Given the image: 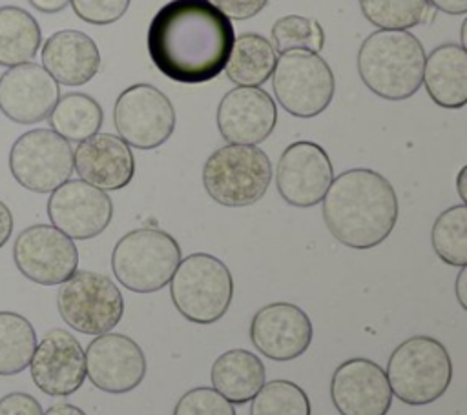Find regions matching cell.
Here are the masks:
<instances>
[{"instance_id":"cell-1","label":"cell","mask_w":467,"mask_h":415,"mask_svg":"<svg viewBox=\"0 0 467 415\" xmlns=\"http://www.w3.org/2000/svg\"><path fill=\"white\" fill-rule=\"evenodd\" d=\"M235 31L232 20L208 0H171L151 18L148 55L179 84H204L224 71Z\"/></svg>"},{"instance_id":"cell-2","label":"cell","mask_w":467,"mask_h":415,"mask_svg":"<svg viewBox=\"0 0 467 415\" xmlns=\"http://www.w3.org/2000/svg\"><path fill=\"white\" fill-rule=\"evenodd\" d=\"M321 202L330 235L352 249L379 246L398 222L400 206L392 184L368 167L339 173Z\"/></svg>"},{"instance_id":"cell-3","label":"cell","mask_w":467,"mask_h":415,"mask_svg":"<svg viewBox=\"0 0 467 415\" xmlns=\"http://www.w3.org/2000/svg\"><path fill=\"white\" fill-rule=\"evenodd\" d=\"M425 56L421 42L412 33L378 29L359 46L358 73L379 98L405 100L421 86Z\"/></svg>"},{"instance_id":"cell-4","label":"cell","mask_w":467,"mask_h":415,"mask_svg":"<svg viewBox=\"0 0 467 415\" xmlns=\"http://www.w3.org/2000/svg\"><path fill=\"white\" fill-rule=\"evenodd\" d=\"M385 375L394 397L410 406H423L449 390L452 360L438 339L414 335L394 348Z\"/></svg>"},{"instance_id":"cell-5","label":"cell","mask_w":467,"mask_h":415,"mask_svg":"<svg viewBox=\"0 0 467 415\" xmlns=\"http://www.w3.org/2000/svg\"><path fill=\"white\" fill-rule=\"evenodd\" d=\"M168 284L177 311L201 326L223 319L234 299V277L228 266L210 253L181 258Z\"/></svg>"},{"instance_id":"cell-6","label":"cell","mask_w":467,"mask_h":415,"mask_svg":"<svg viewBox=\"0 0 467 415\" xmlns=\"http://www.w3.org/2000/svg\"><path fill=\"white\" fill-rule=\"evenodd\" d=\"M272 182V162L257 146L226 144L215 149L202 166V186L208 197L226 208L259 202Z\"/></svg>"},{"instance_id":"cell-7","label":"cell","mask_w":467,"mask_h":415,"mask_svg":"<svg viewBox=\"0 0 467 415\" xmlns=\"http://www.w3.org/2000/svg\"><path fill=\"white\" fill-rule=\"evenodd\" d=\"M181 262V246L159 228H137L120 237L111 253V269L130 291L153 293L168 286Z\"/></svg>"},{"instance_id":"cell-8","label":"cell","mask_w":467,"mask_h":415,"mask_svg":"<svg viewBox=\"0 0 467 415\" xmlns=\"http://www.w3.org/2000/svg\"><path fill=\"white\" fill-rule=\"evenodd\" d=\"M272 86L279 106L286 113L312 118L330 106L336 78L328 62L319 53L292 49L277 58Z\"/></svg>"},{"instance_id":"cell-9","label":"cell","mask_w":467,"mask_h":415,"mask_svg":"<svg viewBox=\"0 0 467 415\" xmlns=\"http://www.w3.org/2000/svg\"><path fill=\"white\" fill-rule=\"evenodd\" d=\"M57 308L69 328L97 337L111 331L120 322L124 315V299L108 275L77 269L60 284Z\"/></svg>"},{"instance_id":"cell-10","label":"cell","mask_w":467,"mask_h":415,"mask_svg":"<svg viewBox=\"0 0 467 415\" xmlns=\"http://www.w3.org/2000/svg\"><path fill=\"white\" fill-rule=\"evenodd\" d=\"M13 178L33 193H51L73 173V149L53 129L36 127L22 133L9 151Z\"/></svg>"},{"instance_id":"cell-11","label":"cell","mask_w":467,"mask_h":415,"mask_svg":"<svg viewBox=\"0 0 467 415\" xmlns=\"http://www.w3.org/2000/svg\"><path fill=\"white\" fill-rule=\"evenodd\" d=\"M113 124L131 147L155 149L173 133L177 115L171 100L151 84H133L115 100Z\"/></svg>"},{"instance_id":"cell-12","label":"cell","mask_w":467,"mask_h":415,"mask_svg":"<svg viewBox=\"0 0 467 415\" xmlns=\"http://www.w3.org/2000/svg\"><path fill=\"white\" fill-rule=\"evenodd\" d=\"M16 269L40 286H58L78 268L75 242L51 224H33L22 229L13 244Z\"/></svg>"},{"instance_id":"cell-13","label":"cell","mask_w":467,"mask_h":415,"mask_svg":"<svg viewBox=\"0 0 467 415\" xmlns=\"http://www.w3.org/2000/svg\"><path fill=\"white\" fill-rule=\"evenodd\" d=\"M334 178L328 153L316 142L297 140L285 147L275 167L281 198L294 208L319 204Z\"/></svg>"},{"instance_id":"cell-14","label":"cell","mask_w":467,"mask_h":415,"mask_svg":"<svg viewBox=\"0 0 467 415\" xmlns=\"http://www.w3.org/2000/svg\"><path fill=\"white\" fill-rule=\"evenodd\" d=\"M51 226L71 240H88L100 235L113 218L109 195L80 178L66 180L47 198Z\"/></svg>"},{"instance_id":"cell-15","label":"cell","mask_w":467,"mask_h":415,"mask_svg":"<svg viewBox=\"0 0 467 415\" xmlns=\"http://www.w3.org/2000/svg\"><path fill=\"white\" fill-rule=\"evenodd\" d=\"M86 377L106 393H128L146 377L142 348L124 333L97 335L84 351Z\"/></svg>"},{"instance_id":"cell-16","label":"cell","mask_w":467,"mask_h":415,"mask_svg":"<svg viewBox=\"0 0 467 415\" xmlns=\"http://www.w3.org/2000/svg\"><path fill=\"white\" fill-rule=\"evenodd\" d=\"M29 371L35 386L49 397H67L86 380L80 342L62 328L49 329L33 351Z\"/></svg>"},{"instance_id":"cell-17","label":"cell","mask_w":467,"mask_h":415,"mask_svg":"<svg viewBox=\"0 0 467 415\" xmlns=\"http://www.w3.org/2000/svg\"><path fill=\"white\" fill-rule=\"evenodd\" d=\"M330 399L339 415H387L392 391L378 362L354 357L334 369Z\"/></svg>"},{"instance_id":"cell-18","label":"cell","mask_w":467,"mask_h":415,"mask_svg":"<svg viewBox=\"0 0 467 415\" xmlns=\"http://www.w3.org/2000/svg\"><path fill=\"white\" fill-rule=\"evenodd\" d=\"M312 335L308 315L292 302H270L259 308L250 322L254 348L277 362L301 357L310 348Z\"/></svg>"},{"instance_id":"cell-19","label":"cell","mask_w":467,"mask_h":415,"mask_svg":"<svg viewBox=\"0 0 467 415\" xmlns=\"http://www.w3.org/2000/svg\"><path fill=\"white\" fill-rule=\"evenodd\" d=\"M58 98V82L38 64L7 67L0 76V111L16 124L46 120Z\"/></svg>"},{"instance_id":"cell-20","label":"cell","mask_w":467,"mask_h":415,"mask_svg":"<svg viewBox=\"0 0 467 415\" xmlns=\"http://www.w3.org/2000/svg\"><path fill=\"white\" fill-rule=\"evenodd\" d=\"M275 124V102L261 87L237 86L217 106V129L228 144H261L272 135Z\"/></svg>"},{"instance_id":"cell-21","label":"cell","mask_w":467,"mask_h":415,"mask_svg":"<svg viewBox=\"0 0 467 415\" xmlns=\"http://www.w3.org/2000/svg\"><path fill=\"white\" fill-rule=\"evenodd\" d=\"M73 169L80 180L102 189L117 191L126 187L135 175L131 147L113 133H95L78 142L73 151Z\"/></svg>"},{"instance_id":"cell-22","label":"cell","mask_w":467,"mask_h":415,"mask_svg":"<svg viewBox=\"0 0 467 415\" xmlns=\"http://www.w3.org/2000/svg\"><path fill=\"white\" fill-rule=\"evenodd\" d=\"M42 67L62 86H84L99 73L100 53L89 35L62 29L44 42Z\"/></svg>"},{"instance_id":"cell-23","label":"cell","mask_w":467,"mask_h":415,"mask_svg":"<svg viewBox=\"0 0 467 415\" xmlns=\"http://www.w3.org/2000/svg\"><path fill=\"white\" fill-rule=\"evenodd\" d=\"M425 89L434 104L460 109L467 104V51L460 44H441L425 56Z\"/></svg>"},{"instance_id":"cell-24","label":"cell","mask_w":467,"mask_h":415,"mask_svg":"<svg viewBox=\"0 0 467 415\" xmlns=\"http://www.w3.org/2000/svg\"><path fill=\"white\" fill-rule=\"evenodd\" d=\"M212 386L232 404L252 400L266 382L263 360L243 348L228 349L212 364Z\"/></svg>"},{"instance_id":"cell-25","label":"cell","mask_w":467,"mask_h":415,"mask_svg":"<svg viewBox=\"0 0 467 415\" xmlns=\"http://www.w3.org/2000/svg\"><path fill=\"white\" fill-rule=\"evenodd\" d=\"M277 53L263 35L243 33L235 36L224 73L235 86L257 87L265 84L275 67Z\"/></svg>"},{"instance_id":"cell-26","label":"cell","mask_w":467,"mask_h":415,"mask_svg":"<svg viewBox=\"0 0 467 415\" xmlns=\"http://www.w3.org/2000/svg\"><path fill=\"white\" fill-rule=\"evenodd\" d=\"M42 46L36 18L18 5L0 7V66L15 67L31 62Z\"/></svg>"},{"instance_id":"cell-27","label":"cell","mask_w":467,"mask_h":415,"mask_svg":"<svg viewBox=\"0 0 467 415\" xmlns=\"http://www.w3.org/2000/svg\"><path fill=\"white\" fill-rule=\"evenodd\" d=\"M47 120L49 129L67 142H82L99 133L104 122V113L93 96L86 93H67L57 100Z\"/></svg>"},{"instance_id":"cell-28","label":"cell","mask_w":467,"mask_h":415,"mask_svg":"<svg viewBox=\"0 0 467 415\" xmlns=\"http://www.w3.org/2000/svg\"><path fill=\"white\" fill-rule=\"evenodd\" d=\"M36 342V331L24 315L0 311V375L9 377L24 371Z\"/></svg>"},{"instance_id":"cell-29","label":"cell","mask_w":467,"mask_h":415,"mask_svg":"<svg viewBox=\"0 0 467 415\" xmlns=\"http://www.w3.org/2000/svg\"><path fill=\"white\" fill-rule=\"evenodd\" d=\"M434 253L449 266H467V206L458 204L441 211L431 229Z\"/></svg>"},{"instance_id":"cell-30","label":"cell","mask_w":467,"mask_h":415,"mask_svg":"<svg viewBox=\"0 0 467 415\" xmlns=\"http://www.w3.org/2000/svg\"><path fill=\"white\" fill-rule=\"evenodd\" d=\"M363 16L379 29L407 31L425 22L429 0H358Z\"/></svg>"},{"instance_id":"cell-31","label":"cell","mask_w":467,"mask_h":415,"mask_svg":"<svg viewBox=\"0 0 467 415\" xmlns=\"http://www.w3.org/2000/svg\"><path fill=\"white\" fill-rule=\"evenodd\" d=\"M310 399L301 386L286 379L265 382L252 399L250 415H310Z\"/></svg>"},{"instance_id":"cell-32","label":"cell","mask_w":467,"mask_h":415,"mask_svg":"<svg viewBox=\"0 0 467 415\" xmlns=\"http://www.w3.org/2000/svg\"><path fill=\"white\" fill-rule=\"evenodd\" d=\"M272 46L279 53H286L292 49H305L312 53H319L325 46V33L317 20L303 16V15H286L274 22L272 31Z\"/></svg>"},{"instance_id":"cell-33","label":"cell","mask_w":467,"mask_h":415,"mask_svg":"<svg viewBox=\"0 0 467 415\" xmlns=\"http://www.w3.org/2000/svg\"><path fill=\"white\" fill-rule=\"evenodd\" d=\"M173 415H237L230 400L208 386L188 390L175 404Z\"/></svg>"},{"instance_id":"cell-34","label":"cell","mask_w":467,"mask_h":415,"mask_svg":"<svg viewBox=\"0 0 467 415\" xmlns=\"http://www.w3.org/2000/svg\"><path fill=\"white\" fill-rule=\"evenodd\" d=\"M73 13L93 25H108L124 16L130 0H71Z\"/></svg>"},{"instance_id":"cell-35","label":"cell","mask_w":467,"mask_h":415,"mask_svg":"<svg viewBox=\"0 0 467 415\" xmlns=\"http://www.w3.org/2000/svg\"><path fill=\"white\" fill-rule=\"evenodd\" d=\"M213 7H217L230 20H248L259 15L268 0H208Z\"/></svg>"},{"instance_id":"cell-36","label":"cell","mask_w":467,"mask_h":415,"mask_svg":"<svg viewBox=\"0 0 467 415\" xmlns=\"http://www.w3.org/2000/svg\"><path fill=\"white\" fill-rule=\"evenodd\" d=\"M40 402L24 391H13L0 399V415H42Z\"/></svg>"},{"instance_id":"cell-37","label":"cell","mask_w":467,"mask_h":415,"mask_svg":"<svg viewBox=\"0 0 467 415\" xmlns=\"http://www.w3.org/2000/svg\"><path fill=\"white\" fill-rule=\"evenodd\" d=\"M13 233V215L5 202L0 200V249L7 244Z\"/></svg>"},{"instance_id":"cell-38","label":"cell","mask_w":467,"mask_h":415,"mask_svg":"<svg viewBox=\"0 0 467 415\" xmlns=\"http://www.w3.org/2000/svg\"><path fill=\"white\" fill-rule=\"evenodd\" d=\"M438 11L447 15H465L467 13V0H429Z\"/></svg>"},{"instance_id":"cell-39","label":"cell","mask_w":467,"mask_h":415,"mask_svg":"<svg viewBox=\"0 0 467 415\" xmlns=\"http://www.w3.org/2000/svg\"><path fill=\"white\" fill-rule=\"evenodd\" d=\"M36 11L46 13V15H55L64 11L71 0H27Z\"/></svg>"},{"instance_id":"cell-40","label":"cell","mask_w":467,"mask_h":415,"mask_svg":"<svg viewBox=\"0 0 467 415\" xmlns=\"http://www.w3.org/2000/svg\"><path fill=\"white\" fill-rule=\"evenodd\" d=\"M454 293H456V299H458L462 309H467V266H462L458 271Z\"/></svg>"},{"instance_id":"cell-41","label":"cell","mask_w":467,"mask_h":415,"mask_svg":"<svg viewBox=\"0 0 467 415\" xmlns=\"http://www.w3.org/2000/svg\"><path fill=\"white\" fill-rule=\"evenodd\" d=\"M42 415H86L78 406L69 402H57L49 406Z\"/></svg>"},{"instance_id":"cell-42","label":"cell","mask_w":467,"mask_h":415,"mask_svg":"<svg viewBox=\"0 0 467 415\" xmlns=\"http://www.w3.org/2000/svg\"><path fill=\"white\" fill-rule=\"evenodd\" d=\"M456 191L462 198V204L467 202V166H462V169L458 171L456 177Z\"/></svg>"},{"instance_id":"cell-43","label":"cell","mask_w":467,"mask_h":415,"mask_svg":"<svg viewBox=\"0 0 467 415\" xmlns=\"http://www.w3.org/2000/svg\"><path fill=\"white\" fill-rule=\"evenodd\" d=\"M465 27H467V20L462 22V44H460L462 47H465Z\"/></svg>"}]
</instances>
